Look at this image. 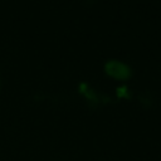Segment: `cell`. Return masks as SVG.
I'll use <instances>...</instances> for the list:
<instances>
[{"mask_svg":"<svg viewBox=\"0 0 161 161\" xmlns=\"http://www.w3.org/2000/svg\"><path fill=\"white\" fill-rule=\"evenodd\" d=\"M104 69L108 74H111L112 77L119 78V79H125L128 78L131 74V69L128 65L118 62V60H108L104 65Z\"/></svg>","mask_w":161,"mask_h":161,"instance_id":"cell-1","label":"cell"},{"mask_svg":"<svg viewBox=\"0 0 161 161\" xmlns=\"http://www.w3.org/2000/svg\"><path fill=\"white\" fill-rule=\"evenodd\" d=\"M117 93H118V96H127V97H130V96H128V89H127V87H119L118 91H117Z\"/></svg>","mask_w":161,"mask_h":161,"instance_id":"cell-2","label":"cell"}]
</instances>
